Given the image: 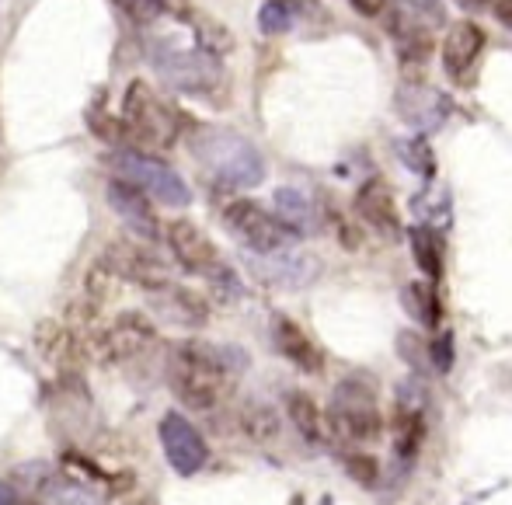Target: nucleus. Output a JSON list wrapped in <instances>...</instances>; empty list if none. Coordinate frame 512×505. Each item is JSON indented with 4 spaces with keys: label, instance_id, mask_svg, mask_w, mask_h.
I'll return each instance as SVG.
<instances>
[{
    "label": "nucleus",
    "instance_id": "29",
    "mask_svg": "<svg viewBox=\"0 0 512 505\" xmlns=\"http://www.w3.org/2000/svg\"><path fill=\"white\" fill-rule=\"evenodd\" d=\"M84 290H88V297L95 303H105L115 293V276L105 265H95V269L88 272V279H84Z\"/></svg>",
    "mask_w": 512,
    "mask_h": 505
},
{
    "label": "nucleus",
    "instance_id": "26",
    "mask_svg": "<svg viewBox=\"0 0 512 505\" xmlns=\"http://www.w3.org/2000/svg\"><path fill=\"white\" fill-rule=\"evenodd\" d=\"M411 244H415L418 265L425 269V276L439 279V248H436V234L432 230H411Z\"/></svg>",
    "mask_w": 512,
    "mask_h": 505
},
{
    "label": "nucleus",
    "instance_id": "15",
    "mask_svg": "<svg viewBox=\"0 0 512 505\" xmlns=\"http://www.w3.org/2000/svg\"><path fill=\"white\" fill-rule=\"evenodd\" d=\"M35 345L39 352L56 366H74L81 359H88V349H84V338L77 331L63 328L56 321H42L39 331H35Z\"/></svg>",
    "mask_w": 512,
    "mask_h": 505
},
{
    "label": "nucleus",
    "instance_id": "34",
    "mask_svg": "<svg viewBox=\"0 0 512 505\" xmlns=\"http://www.w3.org/2000/svg\"><path fill=\"white\" fill-rule=\"evenodd\" d=\"M0 505H21L18 502V492H14L7 481H0Z\"/></svg>",
    "mask_w": 512,
    "mask_h": 505
},
{
    "label": "nucleus",
    "instance_id": "32",
    "mask_svg": "<svg viewBox=\"0 0 512 505\" xmlns=\"http://www.w3.org/2000/svg\"><path fill=\"white\" fill-rule=\"evenodd\" d=\"M495 18L506 28H512V0H495Z\"/></svg>",
    "mask_w": 512,
    "mask_h": 505
},
{
    "label": "nucleus",
    "instance_id": "23",
    "mask_svg": "<svg viewBox=\"0 0 512 505\" xmlns=\"http://www.w3.org/2000/svg\"><path fill=\"white\" fill-rule=\"evenodd\" d=\"M276 213H279V220L293 230V234H304V230L310 227V202H307L304 192H297V189H279L276 192Z\"/></svg>",
    "mask_w": 512,
    "mask_h": 505
},
{
    "label": "nucleus",
    "instance_id": "8",
    "mask_svg": "<svg viewBox=\"0 0 512 505\" xmlns=\"http://www.w3.org/2000/svg\"><path fill=\"white\" fill-rule=\"evenodd\" d=\"M157 74L175 91H213L220 84V63L213 53H196V49H175V53H157Z\"/></svg>",
    "mask_w": 512,
    "mask_h": 505
},
{
    "label": "nucleus",
    "instance_id": "14",
    "mask_svg": "<svg viewBox=\"0 0 512 505\" xmlns=\"http://www.w3.org/2000/svg\"><path fill=\"white\" fill-rule=\"evenodd\" d=\"M356 213L370 223L373 230H380L384 237H398L401 234V220H398V206H394V196L384 182H366L363 189L356 192Z\"/></svg>",
    "mask_w": 512,
    "mask_h": 505
},
{
    "label": "nucleus",
    "instance_id": "7",
    "mask_svg": "<svg viewBox=\"0 0 512 505\" xmlns=\"http://www.w3.org/2000/svg\"><path fill=\"white\" fill-rule=\"evenodd\" d=\"M122 126H126V136L154 143V147H171L175 140V115L154 98V91L143 81L129 84L126 101H122Z\"/></svg>",
    "mask_w": 512,
    "mask_h": 505
},
{
    "label": "nucleus",
    "instance_id": "3",
    "mask_svg": "<svg viewBox=\"0 0 512 505\" xmlns=\"http://www.w3.org/2000/svg\"><path fill=\"white\" fill-rule=\"evenodd\" d=\"M108 164H112L122 182L136 185L143 196L168 202V206H189L192 202V192H189V185L182 182V175L171 171L168 164L154 161V157L136 154V150H115V154L108 157Z\"/></svg>",
    "mask_w": 512,
    "mask_h": 505
},
{
    "label": "nucleus",
    "instance_id": "4",
    "mask_svg": "<svg viewBox=\"0 0 512 505\" xmlns=\"http://www.w3.org/2000/svg\"><path fill=\"white\" fill-rule=\"evenodd\" d=\"M331 425L338 429L342 439H356V443H373L384 432V415H380L377 394L359 380H345L335 391L331 404Z\"/></svg>",
    "mask_w": 512,
    "mask_h": 505
},
{
    "label": "nucleus",
    "instance_id": "25",
    "mask_svg": "<svg viewBox=\"0 0 512 505\" xmlns=\"http://www.w3.org/2000/svg\"><path fill=\"white\" fill-rule=\"evenodd\" d=\"M290 25H293L290 7H286L283 0H265L262 11H258V28H262L265 35H283V32H290Z\"/></svg>",
    "mask_w": 512,
    "mask_h": 505
},
{
    "label": "nucleus",
    "instance_id": "27",
    "mask_svg": "<svg viewBox=\"0 0 512 505\" xmlns=\"http://www.w3.org/2000/svg\"><path fill=\"white\" fill-rule=\"evenodd\" d=\"M405 307L422 324H436L439 321V307H436V297H432L429 286H418V283L408 286V290H405Z\"/></svg>",
    "mask_w": 512,
    "mask_h": 505
},
{
    "label": "nucleus",
    "instance_id": "19",
    "mask_svg": "<svg viewBox=\"0 0 512 505\" xmlns=\"http://www.w3.org/2000/svg\"><path fill=\"white\" fill-rule=\"evenodd\" d=\"M276 262H255V258H251V269L258 272V276L262 279H269V283H276V286H304V283H310V279L317 276V262L314 258H283V262H279V251L276 255Z\"/></svg>",
    "mask_w": 512,
    "mask_h": 505
},
{
    "label": "nucleus",
    "instance_id": "16",
    "mask_svg": "<svg viewBox=\"0 0 512 505\" xmlns=\"http://www.w3.org/2000/svg\"><path fill=\"white\" fill-rule=\"evenodd\" d=\"M154 310L161 317H168L171 324H185V328H199L206 324V303L203 297H196L192 290H182V286H161L154 290Z\"/></svg>",
    "mask_w": 512,
    "mask_h": 505
},
{
    "label": "nucleus",
    "instance_id": "11",
    "mask_svg": "<svg viewBox=\"0 0 512 505\" xmlns=\"http://www.w3.org/2000/svg\"><path fill=\"white\" fill-rule=\"evenodd\" d=\"M168 244L171 255L185 265L189 272H199V276H209V272L220 265V255H216V244L209 241L203 230L189 220H175L168 227Z\"/></svg>",
    "mask_w": 512,
    "mask_h": 505
},
{
    "label": "nucleus",
    "instance_id": "1",
    "mask_svg": "<svg viewBox=\"0 0 512 505\" xmlns=\"http://www.w3.org/2000/svg\"><path fill=\"white\" fill-rule=\"evenodd\" d=\"M192 150H196L199 164H206L220 182L234 185V189H255L265 182V157L258 154L248 136L234 133V129H199Z\"/></svg>",
    "mask_w": 512,
    "mask_h": 505
},
{
    "label": "nucleus",
    "instance_id": "28",
    "mask_svg": "<svg viewBox=\"0 0 512 505\" xmlns=\"http://www.w3.org/2000/svg\"><path fill=\"white\" fill-rule=\"evenodd\" d=\"M398 154H401V161L411 164V168H418L422 175H432V171H436V157H432V150H429V143H425V140L398 143Z\"/></svg>",
    "mask_w": 512,
    "mask_h": 505
},
{
    "label": "nucleus",
    "instance_id": "13",
    "mask_svg": "<svg viewBox=\"0 0 512 505\" xmlns=\"http://www.w3.org/2000/svg\"><path fill=\"white\" fill-rule=\"evenodd\" d=\"M108 206L115 209V213L126 220V227H133L140 237H147V241H157V234H161V223H157V213H154V206H150V199L143 196L136 185H129V182H112L108 185Z\"/></svg>",
    "mask_w": 512,
    "mask_h": 505
},
{
    "label": "nucleus",
    "instance_id": "5",
    "mask_svg": "<svg viewBox=\"0 0 512 505\" xmlns=\"http://www.w3.org/2000/svg\"><path fill=\"white\" fill-rule=\"evenodd\" d=\"M223 220L234 230L237 241L248 244L255 255H276V251L290 248L293 237H297L279 216L265 213V209L255 206L251 199H234L223 209Z\"/></svg>",
    "mask_w": 512,
    "mask_h": 505
},
{
    "label": "nucleus",
    "instance_id": "20",
    "mask_svg": "<svg viewBox=\"0 0 512 505\" xmlns=\"http://www.w3.org/2000/svg\"><path fill=\"white\" fill-rule=\"evenodd\" d=\"M286 408H290V418H293V425H297L300 436H304L307 443H321L324 439V415L314 404V398L297 391V394L286 398Z\"/></svg>",
    "mask_w": 512,
    "mask_h": 505
},
{
    "label": "nucleus",
    "instance_id": "2",
    "mask_svg": "<svg viewBox=\"0 0 512 505\" xmlns=\"http://www.w3.org/2000/svg\"><path fill=\"white\" fill-rule=\"evenodd\" d=\"M168 380L171 391L178 394V401L196 411L216 408L223 401V394H227V366H223L220 352L199 342L175 349L168 366Z\"/></svg>",
    "mask_w": 512,
    "mask_h": 505
},
{
    "label": "nucleus",
    "instance_id": "9",
    "mask_svg": "<svg viewBox=\"0 0 512 505\" xmlns=\"http://www.w3.org/2000/svg\"><path fill=\"white\" fill-rule=\"evenodd\" d=\"M161 446L164 457H168L171 471H178L182 478H192L206 467L209 460V446L206 439L199 436V429L178 411H168L161 418Z\"/></svg>",
    "mask_w": 512,
    "mask_h": 505
},
{
    "label": "nucleus",
    "instance_id": "31",
    "mask_svg": "<svg viewBox=\"0 0 512 505\" xmlns=\"http://www.w3.org/2000/svg\"><path fill=\"white\" fill-rule=\"evenodd\" d=\"M377 471H380V467H377V460H373V457H363V453H352V457H349V474L359 481V485H366V488L377 485Z\"/></svg>",
    "mask_w": 512,
    "mask_h": 505
},
{
    "label": "nucleus",
    "instance_id": "30",
    "mask_svg": "<svg viewBox=\"0 0 512 505\" xmlns=\"http://www.w3.org/2000/svg\"><path fill=\"white\" fill-rule=\"evenodd\" d=\"M115 4H119L133 21H140V25H150V21L161 18V11H164L161 0H115Z\"/></svg>",
    "mask_w": 512,
    "mask_h": 505
},
{
    "label": "nucleus",
    "instance_id": "6",
    "mask_svg": "<svg viewBox=\"0 0 512 505\" xmlns=\"http://www.w3.org/2000/svg\"><path fill=\"white\" fill-rule=\"evenodd\" d=\"M81 338H84L88 356H98V359H105V363H122V359L140 356V352L157 338V331L143 314L126 310V314L115 317L108 328L88 331V335H81Z\"/></svg>",
    "mask_w": 512,
    "mask_h": 505
},
{
    "label": "nucleus",
    "instance_id": "18",
    "mask_svg": "<svg viewBox=\"0 0 512 505\" xmlns=\"http://www.w3.org/2000/svg\"><path fill=\"white\" fill-rule=\"evenodd\" d=\"M32 499L39 505H102V499L91 488L77 485L74 478H67L60 471H49L32 492Z\"/></svg>",
    "mask_w": 512,
    "mask_h": 505
},
{
    "label": "nucleus",
    "instance_id": "35",
    "mask_svg": "<svg viewBox=\"0 0 512 505\" xmlns=\"http://www.w3.org/2000/svg\"><path fill=\"white\" fill-rule=\"evenodd\" d=\"M460 7H471V11H481V7H488L492 0H457Z\"/></svg>",
    "mask_w": 512,
    "mask_h": 505
},
{
    "label": "nucleus",
    "instance_id": "24",
    "mask_svg": "<svg viewBox=\"0 0 512 505\" xmlns=\"http://www.w3.org/2000/svg\"><path fill=\"white\" fill-rule=\"evenodd\" d=\"M422 432H425L422 415H418L415 408H405V404H401V411H398V450L415 453L418 443H422Z\"/></svg>",
    "mask_w": 512,
    "mask_h": 505
},
{
    "label": "nucleus",
    "instance_id": "17",
    "mask_svg": "<svg viewBox=\"0 0 512 505\" xmlns=\"http://www.w3.org/2000/svg\"><path fill=\"white\" fill-rule=\"evenodd\" d=\"M276 345H279V352H283L293 366H300L304 373H321V366H324L321 349L310 342L304 335V328L293 324L290 317H279L276 321Z\"/></svg>",
    "mask_w": 512,
    "mask_h": 505
},
{
    "label": "nucleus",
    "instance_id": "21",
    "mask_svg": "<svg viewBox=\"0 0 512 505\" xmlns=\"http://www.w3.org/2000/svg\"><path fill=\"white\" fill-rule=\"evenodd\" d=\"M241 429H244V436L255 439V443H272V439L279 436V415L269 404L251 401L241 408Z\"/></svg>",
    "mask_w": 512,
    "mask_h": 505
},
{
    "label": "nucleus",
    "instance_id": "22",
    "mask_svg": "<svg viewBox=\"0 0 512 505\" xmlns=\"http://www.w3.org/2000/svg\"><path fill=\"white\" fill-rule=\"evenodd\" d=\"M401 108H405V119H411L415 126H439L446 115V98L436 91H425V101H418L415 88H408L401 95Z\"/></svg>",
    "mask_w": 512,
    "mask_h": 505
},
{
    "label": "nucleus",
    "instance_id": "12",
    "mask_svg": "<svg viewBox=\"0 0 512 505\" xmlns=\"http://www.w3.org/2000/svg\"><path fill=\"white\" fill-rule=\"evenodd\" d=\"M481 49H485V32L474 21H460L450 28L443 42V70L450 74V81H464L471 74V67L478 63Z\"/></svg>",
    "mask_w": 512,
    "mask_h": 505
},
{
    "label": "nucleus",
    "instance_id": "33",
    "mask_svg": "<svg viewBox=\"0 0 512 505\" xmlns=\"http://www.w3.org/2000/svg\"><path fill=\"white\" fill-rule=\"evenodd\" d=\"M359 14H380L384 11V0H352Z\"/></svg>",
    "mask_w": 512,
    "mask_h": 505
},
{
    "label": "nucleus",
    "instance_id": "10",
    "mask_svg": "<svg viewBox=\"0 0 512 505\" xmlns=\"http://www.w3.org/2000/svg\"><path fill=\"white\" fill-rule=\"evenodd\" d=\"M102 265L115 279H126V283H136V286H143V290H161V286L171 283L161 258L136 248V244H129V241L108 244L105 255H102Z\"/></svg>",
    "mask_w": 512,
    "mask_h": 505
}]
</instances>
